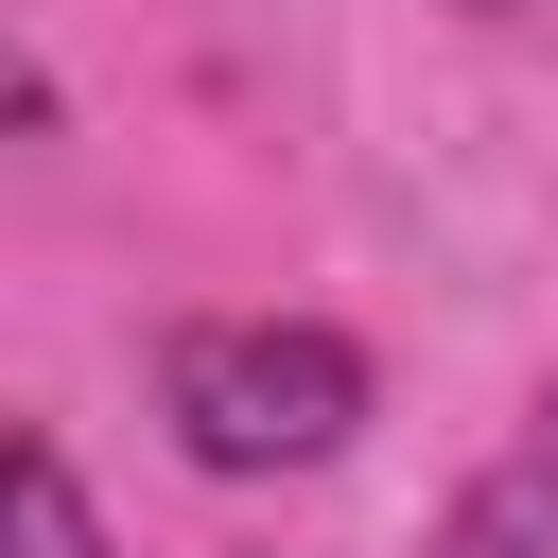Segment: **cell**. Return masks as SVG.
Returning <instances> with one entry per match:
<instances>
[{
  "mask_svg": "<svg viewBox=\"0 0 558 558\" xmlns=\"http://www.w3.org/2000/svg\"><path fill=\"white\" fill-rule=\"evenodd\" d=\"M157 418L192 471H331L366 436V349L331 314H192L157 331Z\"/></svg>",
  "mask_w": 558,
  "mask_h": 558,
  "instance_id": "1",
  "label": "cell"
},
{
  "mask_svg": "<svg viewBox=\"0 0 558 558\" xmlns=\"http://www.w3.org/2000/svg\"><path fill=\"white\" fill-rule=\"evenodd\" d=\"M418 558H558V401H541V418L453 488V523H436Z\"/></svg>",
  "mask_w": 558,
  "mask_h": 558,
  "instance_id": "2",
  "label": "cell"
},
{
  "mask_svg": "<svg viewBox=\"0 0 558 558\" xmlns=\"http://www.w3.org/2000/svg\"><path fill=\"white\" fill-rule=\"evenodd\" d=\"M0 541H17V558H105V523H87V488H70L52 436H17V471H0Z\"/></svg>",
  "mask_w": 558,
  "mask_h": 558,
  "instance_id": "3",
  "label": "cell"
},
{
  "mask_svg": "<svg viewBox=\"0 0 558 558\" xmlns=\"http://www.w3.org/2000/svg\"><path fill=\"white\" fill-rule=\"evenodd\" d=\"M471 17H541V0H471Z\"/></svg>",
  "mask_w": 558,
  "mask_h": 558,
  "instance_id": "4",
  "label": "cell"
}]
</instances>
